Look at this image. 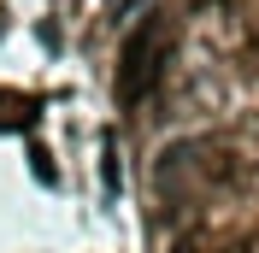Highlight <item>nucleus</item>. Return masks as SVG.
Instances as JSON below:
<instances>
[{
    "mask_svg": "<svg viewBox=\"0 0 259 253\" xmlns=\"http://www.w3.org/2000/svg\"><path fill=\"white\" fill-rule=\"evenodd\" d=\"M165 53H171V18H147L142 35H130L124 59H118V100H124V106H136V100L153 89Z\"/></svg>",
    "mask_w": 259,
    "mask_h": 253,
    "instance_id": "f257e3e1",
    "label": "nucleus"
},
{
    "mask_svg": "<svg viewBox=\"0 0 259 253\" xmlns=\"http://www.w3.org/2000/svg\"><path fill=\"white\" fill-rule=\"evenodd\" d=\"M30 124H35V100L0 95V130H30Z\"/></svg>",
    "mask_w": 259,
    "mask_h": 253,
    "instance_id": "f03ea898",
    "label": "nucleus"
},
{
    "mask_svg": "<svg viewBox=\"0 0 259 253\" xmlns=\"http://www.w3.org/2000/svg\"><path fill=\"white\" fill-rule=\"evenodd\" d=\"M30 171L41 177V183H59V171H53V159L41 153V147H30Z\"/></svg>",
    "mask_w": 259,
    "mask_h": 253,
    "instance_id": "7ed1b4c3",
    "label": "nucleus"
}]
</instances>
